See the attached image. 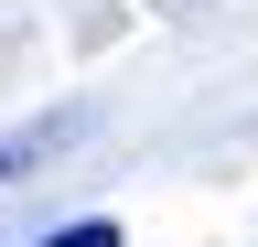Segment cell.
I'll use <instances>...</instances> for the list:
<instances>
[{"mask_svg": "<svg viewBox=\"0 0 258 247\" xmlns=\"http://www.w3.org/2000/svg\"><path fill=\"white\" fill-rule=\"evenodd\" d=\"M43 247H118V226H108V215H76V226H54Z\"/></svg>", "mask_w": 258, "mask_h": 247, "instance_id": "1", "label": "cell"}]
</instances>
